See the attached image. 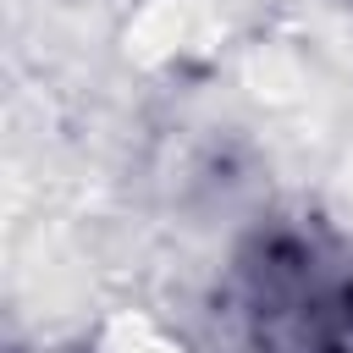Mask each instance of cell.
Here are the masks:
<instances>
[{
  "label": "cell",
  "mask_w": 353,
  "mask_h": 353,
  "mask_svg": "<svg viewBox=\"0 0 353 353\" xmlns=\"http://www.w3.org/2000/svg\"><path fill=\"white\" fill-rule=\"evenodd\" d=\"M221 303L237 353H353V248L320 221H270L237 248Z\"/></svg>",
  "instance_id": "obj_1"
}]
</instances>
